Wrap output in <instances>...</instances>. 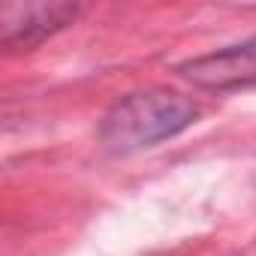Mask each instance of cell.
<instances>
[{
	"label": "cell",
	"mask_w": 256,
	"mask_h": 256,
	"mask_svg": "<svg viewBox=\"0 0 256 256\" xmlns=\"http://www.w3.org/2000/svg\"><path fill=\"white\" fill-rule=\"evenodd\" d=\"M199 120V106L172 88L151 84L118 96L96 126V142L112 157H133L178 139Z\"/></svg>",
	"instance_id": "obj_1"
},
{
	"label": "cell",
	"mask_w": 256,
	"mask_h": 256,
	"mask_svg": "<svg viewBox=\"0 0 256 256\" xmlns=\"http://www.w3.org/2000/svg\"><path fill=\"white\" fill-rule=\"evenodd\" d=\"M175 72L199 90L211 94H235L256 88V34L214 52L187 58L175 66Z\"/></svg>",
	"instance_id": "obj_2"
},
{
	"label": "cell",
	"mask_w": 256,
	"mask_h": 256,
	"mask_svg": "<svg viewBox=\"0 0 256 256\" xmlns=\"http://www.w3.org/2000/svg\"><path fill=\"white\" fill-rule=\"evenodd\" d=\"M84 12L82 4H6L0 12V42L10 54L34 52L54 34L66 30Z\"/></svg>",
	"instance_id": "obj_3"
}]
</instances>
